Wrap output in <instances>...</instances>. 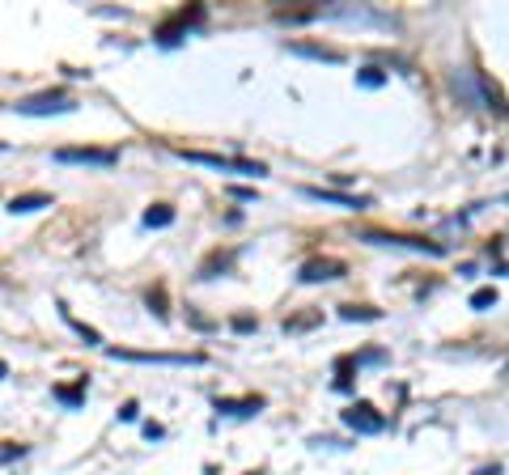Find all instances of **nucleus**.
Returning <instances> with one entry per match:
<instances>
[{
    "label": "nucleus",
    "instance_id": "obj_1",
    "mask_svg": "<svg viewBox=\"0 0 509 475\" xmlns=\"http://www.w3.org/2000/svg\"><path fill=\"white\" fill-rule=\"evenodd\" d=\"M183 161H195V166H208V170H221V174H246V178H259L263 166L259 161H246V157H221V153H200V149H174Z\"/></svg>",
    "mask_w": 509,
    "mask_h": 475
},
{
    "label": "nucleus",
    "instance_id": "obj_2",
    "mask_svg": "<svg viewBox=\"0 0 509 475\" xmlns=\"http://www.w3.org/2000/svg\"><path fill=\"white\" fill-rule=\"evenodd\" d=\"M13 110L17 115H68V110H76V102H72L68 89H42V93L21 98Z\"/></svg>",
    "mask_w": 509,
    "mask_h": 475
},
{
    "label": "nucleus",
    "instance_id": "obj_3",
    "mask_svg": "<svg viewBox=\"0 0 509 475\" xmlns=\"http://www.w3.org/2000/svg\"><path fill=\"white\" fill-rule=\"evenodd\" d=\"M110 361H140V365H204V353H136V348H106Z\"/></svg>",
    "mask_w": 509,
    "mask_h": 475
},
{
    "label": "nucleus",
    "instance_id": "obj_4",
    "mask_svg": "<svg viewBox=\"0 0 509 475\" xmlns=\"http://www.w3.org/2000/svg\"><path fill=\"white\" fill-rule=\"evenodd\" d=\"M51 157L64 166H115L119 161L115 149H55Z\"/></svg>",
    "mask_w": 509,
    "mask_h": 475
},
{
    "label": "nucleus",
    "instance_id": "obj_5",
    "mask_svg": "<svg viewBox=\"0 0 509 475\" xmlns=\"http://www.w3.org/2000/svg\"><path fill=\"white\" fill-rule=\"evenodd\" d=\"M344 425H348L353 433H382V429H387V416H378L370 404H353V408L344 412Z\"/></svg>",
    "mask_w": 509,
    "mask_h": 475
},
{
    "label": "nucleus",
    "instance_id": "obj_6",
    "mask_svg": "<svg viewBox=\"0 0 509 475\" xmlns=\"http://www.w3.org/2000/svg\"><path fill=\"white\" fill-rule=\"evenodd\" d=\"M306 285H323V280H340L344 276V263L340 259H310L302 272H297Z\"/></svg>",
    "mask_w": 509,
    "mask_h": 475
},
{
    "label": "nucleus",
    "instance_id": "obj_7",
    "mask_svg": "<svg viewBox=\"0 0 509 475\" xmlns=\"http://www.w3.org/2000/svg\"><path fill=\"white\" fill-rule=\"evenodd\" d=\"M365 242H382V246H408V251H425V255H446V246H437V242H421V238H404V234H370Z\"/></svg>",
    "mask_w": 509,
    "mask_h": 475
},
{
    "label": "nucleus",
    "instance_id": "obj_8",
    "mask_svg": "<svg viewBox=\"0 0 509 475\" xmlns=\"http://www.w3.org/2000/svg\"><path fill=\"white\" fill-rule=\"evenodd\" d=\"M263 404H268L263 395H246V399H217V412H221V416H238V420H242V416H259V412H263Z\"/></svg>",
    "mask_w": 509,
    "mask_h": 475
},
{
    "label": "nucleus",
    "instance_id": "obj_9",
    "mask_svg": "<svg viewBox=\"0 0 509 475\" xmlns=\"http://www.w3.org/2000/svg\"><path fill=\"white\" fill-rule=\"evenodd\" d=\"M302 195H306V200H319V204H336V208H348V212L365 208V200H353V195H340V191H327V187H302Z\"/></svg>",
    "mask_w": 509,
    "mask_h": 475
},
{
    "label": "nucleus",
    "instance_id": "obj_10",
    "mask_svg": "<svg viewBox=\"0 0 509 475\" xmlns=\"http://www.w3.org/2000/svg\"><path fill=\"white\" fill-rule=\"evenodd\" d=\"M38 208H51V195L30 191V195H13V200H8V212H13V217H17V212H38Z\"/></svg>",
    "mask_w": 509,
    "mask_h": 475
},
{
    "label": "nucleus",
    "instance_id": "obj_11",
    "mask_svg": "<svg viewBox=\"0 0 509 475\" xmlns=\"http://www.w3.org/2000/svg\"><path fill=\"white\" fill-rule=\"evenodd\" d=\"M289 51H293V55H310V59H323V64H340V59H344L340 51H331V47H310V42H289Z\"/></svg>",
    "mask_w": 509,
    "mask_h": 475
},
{
    "label": "nucleus",
    "instance_id": "obj_12",
    "mask_svg": "<svg viewBox=\"0 0 509 475\" xmlns=\"http://www.w3.org/2000/svg\"><path fill=\"white\" fill-rule=\"evenodd\" d=\"M144 225H149V229H166V225H174V208H170V204H153V208L144 212Z\"/></svg>",
    "mask_w": 509,
    "mask_h": 475
},
{
    "label": "nucleus",
    "instance_id": "obj_13",
    "mask_svg": "<svg viewBox=\"0 0 509 475\" xmlns=\"http://www.w3.org/2000/svg\"><path fill=\"white\" fill-rule=\"evenodd\" d=\"M55 399H59L64 408H81V404H85V382H81V387H55Z\"/></svg>",
    "mask_w": 509,
    "mask_h": 475
},
{
    "label": "nucleus",
    "instance_id": "obj_14",
    "mask_svg": "<svg viewBox=\"0 0 509 475\" xmlns=\"http://www.w3.org/2000/svg\"><path fill=\"white\" fill-rule=\"evenodd\" d=\"M340 319H348V323H353V319L374 323V319H382V314H378V310H370V306H344V310H340Z\"/></svg>",
    "mask_w": 509,
    "mask_h": 475
},
{
    "label": "nucleus",
    "instance_id": "obj_15",
    "mask_svg": "<svg viewBox=\"0 0 509 475\" xmlns=\"http://www.w3.org/2000/svg\"><path fill=\"white\" fill-rule=\"evenodd\" d=\"M64 319H68V323H72V331H76V336H81V340H85V344H93V348H98V344H102V336H98V331H93V327H85V323H76V319H72V314H68V310H64Z\"/></svg>",
    "mask_w": 509,
    "mask_h": 475
},
{
    "label": "nucleus",
    "instance_id": "obj_16",
    "mask_svg": "<svg viewBox=\"0 0 509 475\" xmlns=\"http://www.w3.org/2000/svg\"><path fill=\"white\" fill-rule=\"evenodd\" d=\"M488 306H497V289H476L471 293V310H488Z\"/></svg>",
    "mask_w": 509,
    "mask_h": 475
},
{
    "label": "nucleus",
    "instance_id": "obj_17",
    "mask_svg": "<svg viewBox=\"0 0 509 475\" xmlns=\"http://www.w3.org/2000/svg\"><path fill=\"white\" fill-rule=\"evenodd\" d=\"M382 81H387V76H382L378 68H361V72H357V85H365V89H378Z\"/></svg>",
    "mask_w": 509,
    "mask_h": 475
},
{
    "label": "nucleus",
    "instance_id": "obj_18",
    "mask_svg": "<svg viewBox=\"0 0 509 475\" xmlns=\"http://www.w3.org/2000/svg\"><path fill=\"white\" fill-rule=\"evenodd\" d=\"M25 454V446H4L0 450V463H13V459H21Z\"/></svg>",
    "mask_w": 509,
    "mask_h": 475
},
{
    "label": "nucleus",
    "instance_id": "obj_19",
    "mask_svg": "<svg viewBox=\"0 0 509 475\" xmlns=\"http://www.w3.org/2000/svg\"><path fill=\"white\" fill-rule=\"evenodd\" d=\"M255 327H259V323H255V319H246V314H242V319H234V331H242V336H246V331H255Z\"/></svg>",
    "mask_w": 509,
    "mask_h": 475
},
{
    "label": "nucleus",
    "instance_id": "obj_20",
    "mask_svg": "<svg viewBox=\"0 0 509 475\" xmlns=\"http://www.w3.org/2000/svg\"><path fill=\"white\" fill-rule=\"evenodd\" d=\"M144 437H149V442H161V437H166V429H161V425H144Z\"/></svg>",
    "mask_w": 509,
    "mask_h": 475
},
{
    "label": "nucleus",
    "instance_id": "obj_21",
    "mask_svg": "<svg viewBox=\"0 0 509 475\" xmlns=\"http://www.w3.org/2000/svg\"><path fill=\"white\" fill-rule=\"evenodd\" d=\"M136 412H140L136 404H123V408H119V420H136Z\"/></svg>",
    "mask_w": 509,
    "mask_h": 475
},
{
    "label": "nucleus",
    "instance_id": "obj_22",
    "mask_svg": "<svg viewBox=\"0 0 509 475\" xmlns=\"http://www.w3.org/2000/svg\"><path fill=\"white\" fill-rule=\"evenodd\" d=\"M4 374H8V365H4V361H0V378H4Z\"/></svg>",
    "mask_w": 509,
    "mask_h": 475
},
{
    "label": "nucleus",
    "instance_id": "obj_23",
    "mask_svg": "<svg viewBox=\"0 0 509 475\" xmlns=\"http://www.w3.org/2000/svg\"><path fill=\"white\" fill-rule=\"evenodd\" d=\"M0 289H4V280H0Z\"/></svg>",
    "mask_w": 509,
    "mask_h": 475
},
{
    "label": "nucleus",
    "instance_id": "obj_24",
    "mask_svg": "<svg viewBox=\"0 0 509 475\" xmlns=\"http://www.w3.org/2000/svg\"><path fill=\"white\" fill-rule=\"evenodd\" d=\"M0 149H4V144H0Z\"/></svg>",
    "mask_w": 509,
    "mask_h": 475
}]
</instances>
